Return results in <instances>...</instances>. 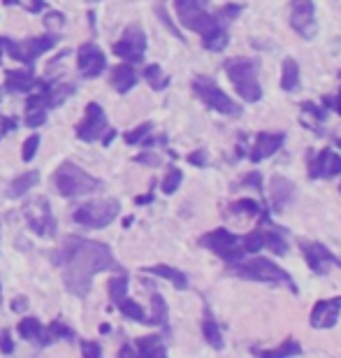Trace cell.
Listing matches in <instances>:
<instances>
[{
    "instance_id": "1",
    "label": "cell",
    "mask_w": 341,
    "mask_h": 358,
    "mask_svg": "<svg viewBox=\"0 0 341 358\" xmlns=\"http://www.w3.org/2000/svg\"><path fill=\"white\" fill-rule=\"evenodd\" d=\"M56 268L63 270V284L77 298H86L91 291V282L98 272L119 270V261L114 259L112 249L105 242L86 240L70 235L63 242L59 252L49 254Z\"/></svg>"
},
{
    "instance_id": "2",
    "label": "cell",
    "mask_w": 341,
    "mask_h": 358,
    "mask_svg": "<svg viewBox=\"0 0 341 358\" xmlns=\"http://www.w3.org/2000/svg\"><path fill=\"white\" fill-rule=\"evenodd\" d=\"M174 10L181 26L200 33L202 45L209 52H223L230 42L227 21L218 12H209V0H174Z\"/></svg>"
},
{
    "instance_id": "3",
    "label": "cell",
    "mask_w": 341,
    "mask_h": 358,
    "mask_svg": "<svg viewBox=\"0 0 341 358\" xmlns=\"http://www.w3.org/2000/svg\"><path fill=\"white\" fill-rule=\"evenodd\" d=\"M227 272L246 282H258V284H269V286H286L293 293H297L295 279L288 275L281 266H276L272 259H262V256H253L248 261H237L227 266Z\"/></svg>"
},
{
    "instance_id": "4",
    "label": "cell",
    "mask_w": 341,
    "mask_h": 358,
    "mask_svg": "<svg viewBox=\"0 0 341 358\" xmlns=\"http://www.w3.org/2000/svg\"><path fill=\"white\" fill-rule=\"evenodd\" d=\"M225 73L230 77L237 96L244 98L246 103H258L262 98V87L258 82V73H260L258 59H246V56L230 59L225 63Z\"/></svg>"
},
{
    "instance_id": "5",
    "label": "cell",
    "mask_w": 341,
    "mask_h": 358,
    "mask_svg": "<svg viewBox=\"0 0 341 358\" xmlns=\"http://www.w3.org/2000/svg\"><path fill=\"white\" fill-rule=\"evenodd\" d=\"M54 186L63 198H73V196H84L96 189H100V182L96 177H91L89 173H84L79 166L75 163H61L59 170L54 173Z\"/></svg>"
},
{
    "instance_id": "6",
    "label": "cell",
    "mask_w": 341,
    "mask_h": 358,
    "mask_svg": "<svg viewBox=\"0 0 341 358\" xmlns=\"http://www.w3.org/2000/svg\"><path fill=\"white\" fill-rule=\"evenodd\" d=\"M193 91H195V96L209 107V110H214L218 114H225V117H234V119L241 117V105L234 103V100L227 96V93L218 87L214 80H211V77H195Z\"/></svg>"
},
{
    "instance_id": "7",
    "label": "cell",
    "mask_w": 341,
    "mask_h": 358,
    "mask_svg": "<svg viewBox=\"0 0 341 358\" xmlns=\"http://www.w3.org/2000/svg\"><path fill=\"white\" fill-rule=\"evenodd\" d=\"M200 245L204 249H209V252H214L218 259H223L227 263V266H230V263L241 261L246 256V252H244V238H241V235L230 233L227 228H216V231L202 235Z\"/></svg>"
},
{
    "instance_id": "8",
    "label": "cell",
    "mask_w": 341,
    "mask_h": 358,
    "mask_svg": "<svg viewBox=\"0 0 341 358\" xmlns=\"http://www.w3.org/2000/svg\"><path fill=\"white\" fill-rule=\"evenodd\" d=\"M119 210H121L119 200H112V198L93 200V203L77 207L73 212V219L79 226H86V228H105L119 217Z\"/></svg>"
},
{
    "instance_id": "9",
    "label": "cell",
    "mask_w": 341,
    "mask_h": 358,
    "mask_svg": "<svg viewBox=\"0 0 341 358\" xmlns=\"http://www.w3.org/2000/svg\"><path fill=\"white\" fill-rule=\"evenodd\" d=\"M56 42H59V35L49 33V35H42V38H31V40H24V42H14L10 38H3V47L14 61L26 63V66H33V61L45 52H49Z\"/></svg>"
},
{
    "instance_id": "10",
    "label": "cell",
    "mask_w": 341,
    "mask_h": 358,
    "mask_svg": "<svg viewBox=\"0 0 341 358\" xmlns=\"http://www.w3.org/2000/svg\"><path fill=\"white\" fill-rule=\"evenodd\" d=\"M290 28L304 40H314L318 35L314 0H290Z\"/></svg>"
},
{
    "instance_id": "11",
    "label": "cell",
    "mask_w": 341,
    "mask_h": 358,
    "mask_svg": "<svg viewBox=\"0 0 341 358\" xmlns=\"http://www.w3.org/2000/svg\"><path fill=\"white\" fill-rule=\"evenodd\" d=\"M297 245H300L304 259H307V266L309 270L314 272V275L323 277L328 275L330 268H341V259L335 256L330 252L328 247L321 245V242H314V240H297Z\"/></svg>"
},
{
    "instance_id": "12",
    "label": "cell",
    "mask_w": 341,
    "mask_h": 358,
    "mask_svg": "<svg viewBox=\"0 0 341 358\" xmlns=\"http://www.w3.org/2000/svg\"><path fill=\"white\" fill-rule=\"evenodd\" d=\"M112 52L123 59L128 63H142L144 61V52H146V35L139 26H130L126 28V33L121 35L119 42H114Z\"/></svg>"
},
{
    "instance_id": "13",
    "label": "cell",
    "mask_w": 341,
    "mask_h": 358,
    "mask_svg": "<svg viewBox=\"0 0 341 358\" xmlns=\"http://www.w3.org/2000/svg\"><path fill=\"white\" fill-rule=\"evenodd\" d=\"M107 128V117H105V110L98 103H89L86 105V114H84V121L77 126V138L82 142H96L103 135V131Z\"/></svg>"
},
{
    "instance_id": "14",
    "label": "cell",
    "mask_w": 341,
    "mask_h": 358,
    "mask_svg": "<svg viewBox=\"0 0 341 358\" xmlns=\"http://www.w3.org/2000/svg\"><path fill=\"white\" fill-rule=\"evenodd\" d=\"M339 314H341V296L318 300L314 305V310H311L309 324L318 328V331H323V328H335L339 321Z\"/></svg>"
},
{
    "instance_id": "15",
    "label": "cell",
    "mask_w": 341,
    "mask_h": 358,
    "mask_svg": "<svg viewBox=\"0 0 341 358\" xmlns=\"http://www.w3.org/2000/svg\"><path fill=\"white\" fill-rule=\"evenodd\" d=\"M337 175H341V156L332 149H323L309 161L311 179H332Z\"/></svg>"
},
{
    "instance_id": "16",
    "label": "cell",
    "mask_w": 341,
    "mask_h": 358,
    "mask_svg": "<svg viewBox=\"0 0 341 358\" xmlns=\"http://www.w3.org/2000/svg\"><path fill=\"white\" fill-rule=\"evenodd\" d=\"M105 66H107L105 54L96 45H91V42L77 52V68H79L82 77H86V80H93V77L100 75Z\"/></svg>"
},
{
    "instance_id": "17",
    "label": "cell",
    "mask_w": 341,
    "mask_h": 358,
    "mask_svg": "<svg viewBox=\"0 0 341 358\" xmlns=\"http://www.w3.org/2000/svg\"><path fill=\"white\" fill-rule=\"evenodd\" d=\"M283 142H286V133H258L255 135V142H253V149H251V154H248V159L253 163L265 161L279 152L283 147Z\"/></svg>"
},
{
    "instance_id": "18",
    "label": "cell",
    "mask_w": 341,
    "mask_h": 358,
    "mask_svg": "<svg viewBox=\"0 0 341 358\" xmlns=\"http://www.w3.org/2000/svg\"><path fill=\"white\" fill-rule=\"evenodd\" d=\"M269 198H272V210L283 212L295 200V184L286 177L274 175L269 182Z\"/></svg>"
},
{
    "instance_id": "19",
    "label": "cell",
    "mask_w": 341,
    "mask_h": 358,
    "mask_svg": "<svg viewBox=\"0 0 341 358\" xmlns=\"http://www.w3.org/2000/svg\"><path fill=\"white\" fill-rule=\"evenodd\" d=\"M5 87L12 93H28L38 87L40 80H35L33 70H7L5 73Z\"/></svg>"
},
{
    "instance_id": "20",
    "label": "cell",
    "mask_w": 341,
    "mask_h": 358,
    "mask_svg": "<svg viewBox=\"0 0 341 358\" xmlns=\"http://www.w3.org/2000/svg\"><path fill=\"white\" fill-rule=\"evenodd\" d=\"M144 272H149V275H156V277H162V279H167L169 284L174 286V289H179V291H186L188 289V277L183 275L181 270H176L172 266H149L144 268Z\"/></svg>"
},
{
    "instance_id": "21",
    "label": "cell",
    "mask_w": 341,
    "mask_h": 358,
    "mask_svg": "<svg viewBox=\"0 0 341 358\" xmlns=\"http://www.w3.org/2000/svg\"><path fill=\"white\" fill-rule=\"evenodd\" d=\"M202 335L204 340H207L209 347H214L221 352L223 349V335H221V328H218L214 314H211L209 305H204V319H202Z\"/></svg>"
},
{
    "instance_id": "22",
    "label": "cell",
    "mask_w": 341,
    "mask_h": 358,
    "mask_svg": "<svg viewBox=\"0 0 341 358\" xmlns=\"http://www.w3.org/2000/svg\"><path fill=\"white\" fill-rule=\"evenodd\" d=\"M135 84H137V75H135V70L128 66V63H121V66L114 68L112 73V87L116 89L119 93H128Z\"/></svg>"
},
{
    "instance_id": "23",
    "label": "cell",
    "mask_w": 341,
    "mask_h": 358,
    "mask_svg": "<svg viewBox=\"0 0 341 358\" xmlns=\"http://www.w3.org/2000/svg\"><path fill=\"white\" fill-rule=\"evenodd\" d=\"M28 224H31V228L38 235H52L54 233V228H56V221L52 217V210H49V203H47V198H42V217L40 219H35L28 214Z\"/></svg>"
},
{
    "instance_id": "24",
    "label": "cell",
    "mask_w": 341,
    "mask_h": 358,
    "mask_svg": "<svg viewBox=\"0 0 341 358\" xmlns=\"http://www.w3.org/2000/svg\"><path fill=\"white\" fill-rule=\"evenodd\" d=\"M281 89L286 93H293L300 89V66H297L295 59L283 61V73H281Z\"/></svg>"
},
{
    "instance_id": "25",
    "label": "cell",
    "mask_w": 341,
    "mask_h": 358,
    "mask_svg": "<svg viewBox=\"0 0 341 358\" xmlns=\"http://www.w3.org/2000/svg\"><path fill=\"white\" fill-rule=\"evenodd\" d=\"M38 182H40V173H38V170L24 173V175L17 177V179H14V182L10 184V189H7V196H10V198H21L24 193L31 191Z\"/></svg>"
},
{
    "instance_id": "26",
    "label": "cell",
    "mask_w": 341,
    "mask_h": 358,
    "mask_svg": "<svg viewBox=\"0 0 341 358\" xmlns=\"http://www.w3.org/2000/svg\"><path fill=\"white\" fill-rule=\"evenodd\" d=\"M253 354L258 356H267V358H279V356H300L302 354V347L297 345V342L293 338L283 340L281 347L276 349H253Z\"/></svg>"
},
{
    "instance_id": "27",
    "label": "cell",
    "mask_w": 341,
    "mask_h": 358,
    "mask_svg": "<svg viewBox=\"0 0 341 358\" xmlns=\"http://www.w3.org/2000/svg\"><path fill=\"white\" fill-rule=\"evenodd\" d=\"M137 354L139 356H165L167 349L162 347V340L158 335H149V338H139L137 340Z\"/></svg>"
},
{
    "instance_id": "28",
    "label": "cell",
    "mask_w": 341,
    "mask_h": 358,
    "mask_svg": "<svg viewBox=\"0 0 341 358\" xmlns=\"http://www.w3.org/2000/svg\"><path fill=\"white\" fill-rule=\"evenodd\" d=\"M300 110L304 112V114H311V119L314 121H307V128H311L314 133H318V135H323V128L318 126V124H323L325 119H328V110L325 107H318V105H314V103H302L300 105Z\"/></svg>"
},
{
    "instance_id": "29",
    "label": "cell",
    "mask_w": 341,
    "mask_h": 358,
    "mask_svg": "<svg viewBox=\"0 0 341 358\" xmlns=\"http://www.w3.org/2000/svg\"><path fill=\"white\" fill-rule=\"evenodd\" d=\"M144 80L149 82V87H151L153 91H162V89L169 87V77L162 73V68L158 66V63H151V66H146Z\"/></svg>"
},
{
    "instance_id": "30",
    "label": "cell",
    "mask_w": 341,
    "mask_h": 358,
    "mask_svg": "<svg viewBox=\"0 0 341 358\" xmlns=\"http://www.w3.org/2000/svg\"><path fill=\"white\" fill-rule=\"evenodd\" d=\"M116 307L121 312H123V317H128V319H132V321H139V324H149V317L144 314V310L135 303V300H130L128 296H123L116 303Z\"/></svg>"
},
{
    "instance_id": "31",
    "label": "cell",
    "mask_w": 341,
    "mask_h": 358,
    "mask_svg": "<svg viewBox=\"0 0 341 358\" xmlns=\"http://www.w3.org/2000/svg\"><path fill=\"white\" fill-rule=\"evenodd\" d=\"M151 307H153V314L149 317V326H165L167 324V305L162 296L158 293H151Z\"/></svg>"
},
{
    "instance_id": "32",
    "label": "cell",
    "mask_w": 341,
    "mask_h": 358,
    "mask_svg": "<svg viewBox=\"0 0 341 358\" xmlns=\"http://www.w3.org/2000/svg\"><path fill=\"white\" fill-rule=\"evenodd\" d=\"M19 335L24 340H31V342H40L42 338V326H40V321L38 319H33V317H28L24 321H19Z\"/></svg>"
},
{
    "instance_id": "33",
    "label": "cell",
    "mask_w": 341,
    "mask_h": 358,
    "mask_svg": "<svg viewBox=\"0 0 341 358\" xmlns=\"http://www.w3.org/2000/svg\"><path fill=\"white\" fill-rule=\"evenodd\" d=\"M232 212L234 214H248V217H260L262 212H267L265 210V205H260L258 200H253V198H241L237 200V203H232Z\"/></svg>"
},
{
    "instance_id": "34",
    "label": "cell",
    "mask_w": 341,
    "mask_h": 358,
    "mask_svg": "<svg viewBox=\"0 0 341 358\" xmlns=\"http://www.w3.org/2000/svg\"><path fill=\"white\" fill-rule=\"evenodd\" d=\"M181 170L179 168H169V173L165 175V179H162V193H167V196H172V193L179 189V184H181Z\"/></svg>"
},
{
    "instance_id": "35",
    "label": "cell",
    "mask_w": 341,
    "mask_h": 358,
    "mask_svg": "<svg viewBox=\"0 0 341 358\" xmlns=\"http://www.w3.org/2000/svg\"><path fill=\"white\" fill-rule=\"evenodd\" d=\"M128 293V279L121 275V277H114L112 282H109V298H112V303L116 305L121 298H123Z\"/></svg>"
},
{
    "instance_id": "36",
    "label": "cell",
    "mask_w": 341,
    "mask_h": 358,
    "mask_svg": "<svg viewBox=\"0 0 341 358\" xmlns=\"http://www.w3.org/2000/svg\"><path fill=\"white\" fill-rule=\"evenodd\" d=\"M61 338H66V340H75V333L70 331L68 326H63L61 321H54L52 328H49V333H47V342H52V340H61Z\"/></svg>"
},
{
    "instance_id": "37",
    "label": "cell",
    "mask_w": 341,
    "mask_h": 358,
    "mask_svg": "<svg viewBox=\"0 0 341 358\" xmlns=\"http://www.w3.org/2000/svg\"><path fill=\"white\" fill-rule=\"evenodd\" d=\"M151 128H153L151 124H142V126L135 128V131H128L126 133V142H128V145H139V142L144 140L149 133H151Z\"/></svg>"
},
{
    "instance_id": "38",
    "label": "cell",
    "mask_w": 341,
    "mask_h": 358,
    "mask_svg": "<svg viewBox=\"0 0 341 358\" xmlns=\"http://www.w3.org/2000/svg\"><path fill=\"white\" fill-rule=\"evenodd\" d=\"M40 147V135H31L26 142H24V149H21V159L26 163H31L35 159V152H38Z\"/></svg>"
},
{
    "instance_id": "39",
    "label": "cell",
    "mask_w": 341,
    "mask_h": 358,
    "mask_svg": "<svg viewBox=\"0 0 341 358\" xmlns=\"http://www.w3.org/2000/svg\"><path fill=\"white\" fill-rule=\"evenodd\" d=\"M47 121V110H28V119H26V126L31 128H38Z\"/></svg>"
},
{
    "instance_id": "40",
    "label": "cell",
    "mask_w": 341,
    "mask_h": 358,
    "mask_svg": "<svg viewBox=\"0 0 341 358\" xmlns=\"http://www.w3.org/2000/svg\"><path fill=\"white\" fill-rule=\"evenodd\" d=\"M82 354H84V358H98L103 354V349H100V345H96V342L84 340L82 342Z\"/></svg>"
},
{
    "instance_id": "41",
    "label": "cell",
    "mask_w": 341,
    "mask_h": 358,
    "mask_svg": "<svg viewBox=\"0 0 341 358\" xmlns=\"http://www.w3.org/2000/svg\"><path fill=\"white\" fill-rule=\"evenodd\" d=\"M323 107H325V110H335L341 117V91L337 93V96H325L323 98Z\"/></svg>"
},
{
    "instance_id": "42",
    "label": "cell",
    "mask_w": 341,
    "mask_h": 358,
    "mask_svg": "<svg viewBox=\"0 0 341 358\" xmlns=\"http://www.w3.org/2000/svg\"><path fill=\"white\" fill-rule=\"evenodd\" d=\"M45 24L49 28H61L63 24H66V17H63L61 12H49L47 17H45Z\"/></svg>"
},
{
    "instance_id": "43",
    "label": "cell",
    "mask_w": 341,
    "mask_h": 358,
    "mask_svg": "<svg viewBox=\"0 0 341 358\" xmlns=\"http://www.w3.org/2000/svg\"><path fill=\"white\" fill-rule=\"evenodd\" d=\"M135 161L137 163H144V166H160V159L156 154H151V152H144V154H139V156H135Z\"/></svg>"
},
{
    "instance_id": "44",
    "label": "cell",
    "mask_w": 341,
    "mask_h": 358,
    "mask_svg": "<svg viewBox=\"0 0 341 358\" xmlns=\"http://www.w3.org/2000/svg\"><path fill=\"white\" fill-rule=\"evenodd\" d=\"M188 163H190V166L204 168V166H207V154H204L202 149H200V152H193V154H188Z\"/></svg>"
},
{
    "instance_id": "45",
    "label": "cell",
    "mask_w": 341,
    "mask_h": 358,
    "mask_svg": "<svg viewBox=\"0 0 341 358\" xmlns=\"http://www.w3.org/2000/svg\"><path fill=\"white\" fill-rule=\"evenodd\" d=\"M17 3L24 5L28 12H42V10H45V0H17Z\"/></svg>"
},
{
    "instance_id": "46",
    "label": "cell",
    "mask_w": 341,
    "mask_h": 358,
    "mask_svg": "<svg viewBox=\"0 0 341 358\" xmlns=\"http://www.w3.org/2000/svg\"><path fill=\"white\" fill-rule=\"evenodd\" d=\"M0 352H3V354H12L14 352V345H12V340H10V333L0 335Z\"/></svg>"
},
{
    "instance_id": "47",
    "label": "cell",
    "mask_w": 341,
    "mask_h": 358,
    "mask_svg": "<svg viewBox=\"0 0 341 358\" xmlns=\"http://www.w3.org/2000/svg\"><path fill=\"white\" fill-rule=\"evenodd\" d=\"M12 310L14 312H26L28 310V298L26 296H17L12 300Z\"/></svg>"
},
{
    "instance_id": "48",
    "label": "cell",
    "mask_w": 341,
    "mask_h": 358,
    "mask_svg": "<svg viewBox=\"0 0 341 358\" xmlns=\"http://www.w3.org/2000/svg\"><path fill=\"white\" fill-rule=\"evenodd\" d=\"M241 184H244V186H255V189L260 191V184H262V179H260V173H251V175H248V177H246L244 182H241Z\"/></svg>"
},
{
    "instance_id": "49",
    "label": "cell",
    "mask_w": 341,
    "mask_h": 358,
    "mask_svg": "<svg viewBox=\"0 0 341 358\" xmlns=\"http://www.w3.org/2000/svg\"><path fill=\"white\" fill-rule=\"evenodd\" d=\"M17 128V121L14 119H3V124H0V135H5V133H10Z\"/></svg>"
},
{
    "instance_id": "50",
    "label": "cell",
    "mask_w": 341,
    "mask_h": 358,
    "mask_svg": "<svg viewBox=\"0 0 341 358\" xmlns=\"http://www.w3.org/2000/svg\"><path fill=\"white\" fill-rule=\"evenodd\" d=\"M116 135H119L116 131H107V135L103 138V145H105V147H109V145H112V140L116 138Z\"/></svg>"
},
{
    "instance_id": "51",
    "label": "cell",
    "mask_w": 341,
    "mask_h": 358,
    "mask_svg": "<svg viewBox=\"0 0 341 358\" xmlns=\"http://www.w3.org/2000/svg\"><path fill=\"white\" fill-rule=\"evenodd\" d=\"M151 200H153V193H146V196L135 198V203H137V205H144V203H151Z\"/></svg>"
},
{
    "instance_id": "52",
    "label": "cell",
    "mask_w": 341,
    "mask_h": 358,
    "mask_svg": "<svg viewBox=\"0 0 341 358\" xmlns=\"http://www.w3.org/2000/svg\"><path fill=\"white\" fill-rule=\"evenodd\" d=\"M130 354H132V347H123V349L119 352V356H130Z\"/></svg>"
},
{
    "instance_id": "53",
    "label": "cell",
    "mask_w": 341,
    "mask_h": 358,
    "mask_svg": "<svg viewBox=\"0 0 341 358\" xmlns=\"http://www.w3.org/2000/svg\"><path fill=\"white\" fill-rule=\"evenodd\" d=\"M130 224H132V217H126V219H123V228H128Z\"/></svg>"
},
{
    "instance_id": "54",
    "label": "cell",
    "mask_w": 341,
    "mask_h": 358,
    "mask_svg": "<svg viewBox=\"0 0 341 358\" xmlns=\"http://www.w3.org/2000/svg\"><path fill=\"white\" fill-rule=\"evenodd\" d=\"M109 331H112V328H109L107 324H103V326H100V333H109Z\"/></svg>"
},
{
    "instance_id": "55",
    "label": "cell",
    "mask_w": 341,
    "mask_h": 358,
    "mask_svg": "<svg viewBox=\"0 0 341 358\" xmlns=\"http://www.w3.org/2000/svg\"><path fill=\"white\" fill-rule=\"evenodd\" d=\"M3 52H5V47H3V38H0V61H3Z\"/></svg>"
},
{
    "instance_id": "56",
    "label": "cell",
    "mask_w": 341,
    "mask_h": 358,
    "mask_svg": "<svg viewBox=\"0 0 341 358\" xmlns=\"http://www.w3.org/2000/svg\"><path fill=\"white\" fill-rule=\"evenodd\" d=\"M0 303H3V284H0Z\"/></svg>"
},
{
    "instance_id": "57",
    "label": "cell",
    "mask_w": 341,
    "mask_h": 358,
    "mask_svg": "<svg viewBox=\"0 0 341 358\" xmlns=\"http://www.w3.org/2000/svg\"><path fill=\"white\" fill-rule=\"evenodd\" d=\"M337 147L341 149V138H337Z\"/></svg>"
},
{
    "instance_id": "58",
    "label": "cell",
    "mask_w": 341,
    "mask_h": 358,
    "mask_svg": "<svg viewBox=\"0 0 341 358\" xmlns=\"http://www.w3.org/2000/svg\"><path fill=\"white\" fill-rule=\"evenodd\" d=\"M89 3H100V0H89Z\"/></svg>"
},
{
    "instance_id": "59",
    "label": "cell",
    "mask_w": 341,
    "mask_h": 358,
    "mask_svg": "<svg viewBox=\"0 0 341 358\" xmlns=\"http://www.w3.org/2000/svg\"><path fill=\"white\" fill-rule=\"evenodd\" d=\"M0 138H3V135H0Z\"/></svg>"
}]
</instances>
